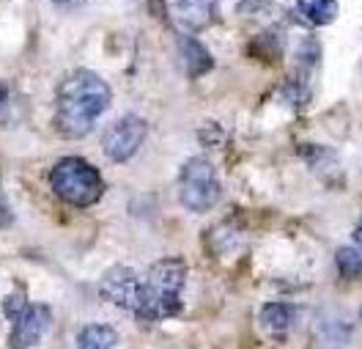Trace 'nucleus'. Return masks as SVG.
<instances>
[{
  "label": "nucleus",
  "mask_w": 362,
  "mask_h": 349,
  "mask_svg": "<svg viewBox=\"0 0 362 349\" xmlns=\"http://www.w3.org/2000/svg\"><path fill=\"white\" fill-rule=\"evenodd\" d=\"M296 308L288 303H267L261 308V325L272 338H283L294 325Z\"/></svg>",
  "instance_id": "obj_10"
},
{
  "label": "nucleus",
  "mask_w": 362,
  "mask_h": 349,
  "mask_svg": "<svg viewBox=\"0 0 362 349\" xmlns=\"http://www.w3.org/2000/svg\"><path fill=\"white\" fill-rule=\"evenodd\" d=\"M52 314L47 305H25L23 311L11 319V336H8V349H30L36 347L45 333L49 330Z\"/></svg>",
  "instance_id": "obj_6"
},
{
  "label": "nucleus",
  "mask_w": 362,
  "mask_h": 349,
  "mask_svg": "<svg viewBox=\"0 0 362 349\" xmlns=\"http://www.w3.org/2000/svg\"><path fill=\"white\" fill-rule=\"evenodd\" d=\"M6 99H8V88L0 83V110H3V105H6Z\"/></svg>",
  "instance_id": "obj_17"
},
{
  "label": "nucleus",
  "mask_w": 362,
  "mask_h": 349,
  "mask_svg": "<svg viewBox=\"0 0 362 349\" xmlns=\"http://www.w3.org/2000/svg\"><path fill=\"white\" fill-rule=\"evenodd\" d=\"M148 135V124L140 116H121L110 124V130L102 138V149L113 163H127L137 154V149L143 146V140Z\"/></svg>",
  "instance_id": "obj_5"
},
{
  "label": "nucleus",
  "mask_w": 362,
  "mask_h": 349,
  "mask_svg": "<svg viewBox=\"0 0 362 349\" xmlns=\"http://www.w3.org/2000/svg\"><path fill=\"white\" fill-rule=\"evenodd\" d=\"M99 292H102L105 300H110L118 308L135 314L137 300H140V275H137L132 267H110L102 275Z\"/></svg>",
  "instance_id": "obj_7"
},
{
  "label": "nucleus",
  "mask_w": 362,
  "mask_h": 349,
  "mask_svg": "<svg viewBox=\"0 0 362 349\" xmlns=\"http://www.w3.org/2000/svg\"><path fill=\"white\" fill-rule=\"evenodd\" d=\"M354 239H357V245L362 248V220H360V226H357V231H354Z\"/></svg>",
  "instance_id": "obj_18"
},
{
  "label": "nucleus",
  "mask_w": 362,
  "mask_h": 349,
  "mask_svg": "<svg viewBox=\"0 0 362 349\" xmlns=\"http://www.w3.org/2000/svg\"><path fill=\"white\" fill-rule=\"evenodd\" d=\"M217 3L220 0H176L173 17L184 30L198 33L217 20Z\"/></svg>",
  "instance_id": "obj_8"
},
{
  "label": "nucleus",
  "mask_w": 362,
  "mask_h": 349,
  "mask_svg": "<svg viewBox=\"0 0 362 349\" xmlns=\"http://www.w3.org/2000/svg\"><path fill=\"white\" fill-rule=\"evenodd\" d=\"M179 50H181L184 69H187V74H189V77H201V74H206V71L214 67L211 52H209V50H206L198 39H192V36H181Z\"/></svg>",
  "instance_id": "obj_9"
},
{
  "label": "nucleus",
  "mask_w": 362,
  "mask_h": 349,
  "mask_svg": "<svg viewBox=\"0 0 362 349\" xmlns=\"http://www.w3.org/2000/svg\"><path fill=\"white\" fill-rule=\"evenodd\" d=\"M113 93L110 86L88 69L71 71L58 86L55 99V127L64 138H86L96 118L102 116L110 105Z\"/></svg>",
  "instance_id": "obj_1"
},
{
  "label": "nucleus",
  "mask_w": 362,
  "mask_h": 349,
  "mask_svg": "<svg viewBox=\"0 0 362 349\" xmlns=\"http://www.w3.org/2000/svg\"><path fill=\"white\" fill-rule=\"evenodd\" d=\"M25 305H28V303H25V294H23V292H17V294H11V297L3 303V311H6V316H8V319H14V316L23 311Z\"/></svg>",
  "instance_id": "obj_14"
},
{
  "label": "nucleus",
  "mask_w": 362,
  "mask_h": 349,
  "mask_svg": "<svg viewBox=\"0 0 362 349\" xmlns=\"http://www.w3.org/2000/svg\"><path fill=\"white\" fill-rule=\"evenodd\" d=\"M335 264H338L340 278L357 280L362 275V253L357 248H340L335 253Z\"/></svg>",
  "instance_id": "obj_13"
},
{
  "label": "nucleus",
  "mask_w": 362,
  "mask_h": 349,
  "mask_svg": "<svg viewBox=\"0 0 362 349\" xmlns=\"http://www.w3.org/2000/svg\"><path fill=\"white\" fill-rule=\"evenodd\" d=\"M118 333L110 325H86L77 336V349H115Z\"/></svg>",
  "instance_id": "obj_12"
},
{
  "label": "nucleus",
  "mask_w": 362,
  "mask_h": 349,
  "mask_svg": "<svg viewBox=\"0 0 362 349\" xmlns=\"http://www.w3.org/2000/svg\"><path fill=\"white\" fill-rule=\"evenodd\" d=\"M49 187L61 201H66L69 207H77V210L93 207L105 195L102 173L83 157H64L52 165Z\"/></svg>",
  "instance_id": "obj_3"
},
{
  "label": "nucleus",
  "mask_w": 362,
  "mask_h": 349,
  "mask_svg": "<svg viewBox=\"0 0 362 349\" xmlns=\"http://www.w3.org/2000/svg\"><path fill=\"white\" fill-rule=\"evenodd\" d=\"M220 179L214 165L206 157H192L181 168L179 176V201L189 212H209L220 201Z\"/></svg>",
  "instance_id": "obj_4"
},
{
  "label": "nucleus",
  "mask_w": 362,
  "mask_h": 349,
  "mask_svg": "<svg viewBox=\"0 0 362 349\" xmlns=\"http://www.w3.org/2000/svg\"><path fill=\"white\" fill-rule=\"evenodd\" d=\"M86 0H55V6H61V8H80Z\"/></svg>",
  "instance_id": "obj_16"
},
{
  "label": "nucleus",
  "mask_w": 362,
  "mask_h": 349,
  "mask_svg": "<svg viewBox=\"0 0 362 349\" xmlns=\"http://www.w3.org/2000/svg\"><path fill=\"white\" fill-rule=\"evenodd\" d=\"M11 223V212L6 207V201H3V195H0V226H8Z\"/></svg>",
  "instance_id": "obj_15"
},
{
  "label": "nucleus",
  "mask_w": 362,
  "mask_h": 349,
  "mask_svg": "<svg viewBox=\"0 0 362 349\" xmlns=\"http://www.w3.org/2000/svg\"><path fill=\"white\" fill-rule=\"evenodd\" d=\"M296 8L302 14V20L310 25H329L338 17V0H296Z\"/></svg>",
  "instance_id": "obj_11"
},
{
  "label": "nucleus",
  "mask_w": 362,
  "mask_h": 349,
  "mask_svg": "<svg viewBox=\"0 0 362 349\" xmlns=\"http://www.w3.org/2000/svg\"><path fill=\"white\" fill-rule=\"evenodd\" d=\"M187 280V264L181 258H159L140 275V300L135 316L143 322H159L181 314V292Z\"/></svg>",
  "instance_id": "obj_2"
}]
</instances>
